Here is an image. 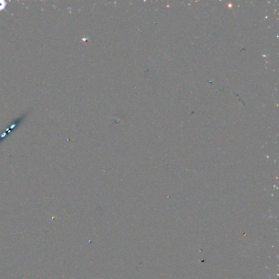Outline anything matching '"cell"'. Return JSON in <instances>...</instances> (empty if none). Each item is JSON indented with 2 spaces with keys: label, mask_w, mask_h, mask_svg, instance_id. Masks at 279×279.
I'll list each match as a JSON object with an SVG mask.
<instances>
[{
  "label": "cell",
  "mask_w": 279,
  "mask_h": 279,
  "mask_svg": "<svg viewBox=\"0 0 279 279\" xmlns=\"http://www.w3.org/2000/svg\"><path fill=\"white\" fill-rule=\"evenodd\" d=\"M28 113L27 112H24L22 113L21 115H19L17 118L15 119L11 123L10 125L6 127V129L2 131V133H0V143L2 142H4V139H6L7 136L10 134L12 132V130L17 129L19 127L20 125L22 124V122L25 120V117L27 116Z\"/></svg>",
  "instance_id": "obj_1"
},
{
  "label": "cell",
  "mask_w": 279,
  "mask_h": 279,
  "mask_svg": "<svg viewBox=\"0 0 279 279\" xmlns=\"http://www.w3.org/2000/svg\"><path fill=\"white\" fill-rule=\"evenodd\" d=\"M4 7H5V3L0 1V10H3Z\"/></svg>",
  "instance_id": "obj_2"
}]
</instances>
